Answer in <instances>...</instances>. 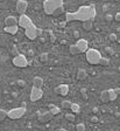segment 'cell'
Here are the masks:
<instances>
[{
    "label": "cell",
    "instance_id": "cell-1",
    "mask_svg": "<svg viewBox=\"0 0 120 131\" xmlns=\"http://www.w3.org/2000/svg\"><path fill=\"white\" fill-rule=\"evenodd\" d=\"M96 7L95 5L90 6H81L76 12H68L65 14V20L70 21H87V20H95L96 18Z\"/></svg>",
    "mask_w": 120,
    "mask_h": 131
},
{
    "label": "cell",
    "instance_id": "cell-2",
    "mask_svg": "<svg viewBox=\"0 0 120 131\" xmlns=\"http://www.w3.org/2000/svg\"><path fill=\"white\" fill-rule=\"evenodd\" d=\"M63 1H64V0H44L43 9H44V12H46V14L51 15L52 12L57 8V7L63 6Z\"/></svg>",
    "mask_w": 120,
    "mask_h": 131
},
{
    "label": "cell",
    "instance_id": "cell-3",
    "mask_svg": "<svg viewBox=\"0 0 120 131\" xmlns=\"http://www.w3.org/2000/svg\"><path fill=\"white\" fill-rule=\"evenodd\" d=\"M85 54H86V61L90 64H99V61L101 59V54L99 50L90 48L85 52Z\"/></svg>",
    "mask_w": 120,
    "mask_h": 131
},
{
    "label": "cell",
    "instance_id": "cell-4",
    "mask_svg": "<svg viewBox=\"0 0 120 131\" xmlns=\"http://www.w3.org/2000/svg\"><path fill=\"white\" fill-rule=\"evenodd\" d=\"M26 114V106H20V108H14L9 111H7V117L11 120H19L23 117Z\"/></svg>",
    "mask_w": 120,
    "mask_h": 131
},
{
    "label": "cell",
    "instance_id": "cell-5",
    "mask_svg": "<svg viewBox=\"0 0 120 131\" xmlns=\"http://www.w3.org/2000/svg\"><path fill=\"white\" fill-rule=\"evenodd\" d=\"M13 64L15 67L19 68H25L28 66V60L23 54H18L13 57Z\"/></svg>",
    "mask_w": 120,
    "mask_h": 131
},
{
    "label": "cell",
    "instance_id": "cell-6",
    "mask_svg": "<svg viewBox=\"0 0 120 131\" xmlns=\"http://www.w3.org/2000/svg\"><path fill=\"white\" fill-rule=\"evenodd\" d=\"M18 25L22 28H27V27H29V26L34 25V23L28 15H26V14H20V18L18 19Z\"/></svg>",
    "mask_w": 120,
    "mask_h": 131
},
{
    "label": "cell",
    "instance_id": "cell-7",
    "mask_svg": "<svg viewBox=\"0 0 120 131\" xmlns=\"http://www.w3.org/2000/svg\"><path fill=\"white\" fill-rule=\"evenodd\" d=\"M42 96H43L42 88H36V87L32 88V90H30V101L32 102H36V101L41 100Z\"/></svg>",
    "mask_w": 120,
    "mask_h": 131
},
{
    "label": "cell",
    "instance_id": "cell-8",
    "mask_svg": "<svg viewBox=\"0 0 120 131\" xmlns=\"http://www.w3.org/2000/svg\"><path fill=\"white\" fill-rule=\"evenodd\" d=\"M15 8H17V12L19 14H25L28 8V1L27 0H18Z\"/></svg>",
    "mask_w": 120,
    "mask_h": 131
},
{
    "label": "cell",
    "instance_id": "cell-9",
    "mask_svg": "<svg viewBox=\"0 0 120 131\" xmlns=\"http://www.w3.org/2000/svg\"><path fill=\"white\" fill-rule=\"evenodd\" d=\"M36 29H37V27H36L35 25H32V26H29V27H27L26 28V31H25L26 36H27L29 40H35L36 38H37Z\"/></svg>",
    "mask_w": 120,
    "mask_h": 131
},
{
    "label": "cell",
    "instance_id": "cell-10",
    "mask_svg": "<svg viewBox=\"0 0 120 131\" xmlns=\"http://www.w3.org/2000/svg\"><path fill=\"white\" fill-rule=\"evenodd\" d=\"M55 94L57 95H61V96H66L69 94V86L68 84H60L58 87L55 88Z\"/></svg>",
    "mask_w": 120,
    "mask_h": 131
},
{
    "label": "cell",
    "instance_id": "cell-11",
    "mask_svg": "<svg viewBox=\"0 0 120 131\" xmlns=\"http://www.w3.org/2000/svg\"><path fill=\"white\" fill-rule=\"evenodd\" d=\"M52 117V114L51 111H46V112H42V114H38V121L42 123H46V122H49Z\"/></svg>",
    "mask_w": 120,
    "mask_h": 131
},
{
    "label": "cell",
    "instance_id": "cell-12",
    "mask_svg": "<svg viewBox=\"0 0 120 131\" xmlns=\"http://www.w3.org/2000/svg\"><path fill=\"white\" fill-rule=\"evenodd\" d=\"M77 47L79 48V50H81V53H85L87 50V47H89V45H87V41L85 39H78V41H77Z\"/></svg>",
    "mask_w": 120,
    "mask_h": 131
},
{
    "label": "cell",
    "instance_id": "cell-13",
    "mask_svg": "<svg viewBox=\"0 0 120 131\" xmlns=\"http://www.w3.org/2000/svg\"><path fill=\"white\" fill-rule=\"evenodd\" d=\"M15 25H18V19L15 17L9 15V17H7L5 19V26L6 27H8V26H15Z\"/></svg>",
    "mask_w": 120,
    "mask_h": 131
},
{
    "label": "cell",
    "instance_id": "cell-14",
    "mask_svg": "<svg viewBox=\"0 0 120 131\" xmlns=\"http://www.w3.org/2000/svg\"><path fill=\"white\" fill-rule=\"evenodd\" d=\"M43 86V78L38 77V76H35L33 78V87H36V88H42Z\"/></svg>",
    "mask_w": 120,
    "mask_h": 131
},
{
    "label": "cell",
    "instance_id": "cell-15",
    "mask_svg": "<svg viewBox=\"0 0 120 131\" xmlns=\"http://www.w3.org/2000/svg\"><path fill=\"white\" fill-rule=\"evenodd\" d=\"M5 32L6 33H8V34H17L18 31H19V27H18V25L15 26H8V27H6L5 26Z\"/></svg>",
    "mask_w": 120,
    "mask_h": 131
},
{
    "label": "cell",
    "instance_id": "cell-16",
    "mask_svg": "<svg viewBox=\"0 0 120 131\" xmlns=\"http://www.w3.org/2000/svg\"><path fill=\"white\" fill-rule=\"evenodd\" d=\"M87 76L86 74V70L85 69H78V72H77V80H79V81H82V80H85Z\"/></svg>",
    "mask_w": 120,
    "mask_h": 131
},
{
    "label": "cell",
    "instance_id": "cell-17",
    "mask_svg": "<svg viewBox=\"0 0 120 131\" xmlns=\"http://www.w3.org/2000/svg\"><path fill=\"white\" fill-rule=\"evenodd\" d=\"M100 100H101V102H104V103H107V102H110L109 90H104V91H101V94H100Z\"/></svg>",
    "mask_w": 120,
    "mask_h": 131
},
{
    "label": "cell",
    "instance_id": "cell-18",
    "mask_svg": "<svg viewBox=\"0 0 120 131\" xmlns=\"http://www.w3.org/2000/svg\"><path fill=\"white\" fill-rule=\"evenodd\" d=\"M69 52H70L71 55H78V54H81V50L77 47V45H71L69 47Z\"/></svg>",
    "mask_w": 120,
    "mask_h": 131
},
{
    "label": "cell",
    "instance_id": "cell-19",
    "mask_svg": "<svg viewBox=\"0 0 120 131\" xmlns=\"http://www.w3.org/2000/svg\"><path fill=\"white\" fill-rule=\"evenodd\" d=\"M93 27V21L92 20H87V21H84L83 22V28L85 31H91Z\"/></svg>",
    "mask_w": 120,
    "mask_h": 131
},
{
    "label": "cell",
    "instance_id": "cell-20",
    "mask_svg": "<svg viewBox=\"0 0 120 131\" xmlns=\"http://www.w3.org/2000/svg\"><path fill=\"white\" fill-rule=\"evenodd\" d=\"M49 108H50V111H51L52 116H56V115H58V114L61 112V109L57 108L56 105H54V104H50Z\"/></svg>",
    "mask_w": 120,
    "mask_h": 131
},
{
    "label": "cell",
    "instance_id": "cell-21",
    "mask_svg": "<svg viewBox=\"0 0 120 131\" xmlns=\"http://www.w3.org/2000/svg\"><path fill=\"white\" fill-rule=\"evenodd\" d=\"M70 109L74 114H79V112H81V106H79V104H77V103H71Z\"/></svg>",
    "mask_w": 120,
    "mask_h": 131
},
{
    "label": "cell",
    "instance_id": "cell-22",
    "mask_svg": "<svg viewBox=\"0 0 120 131\" xmlns=\"http://www.w3.org/2000/svg\"><path fill=\"white\" fill-rule=\"evenodd\" d=\"M109 95H110V101H114L118 97V94L115 92L114 89H109Z\"/></svg>",
    "mask_w": 120,
    "mask_h": 131
},
{
    "label": "cell",
    "instance_id": "cell-23",
    "mask_svg": "<svg viewBox=\"0 0 120 131\" xmlns=\"http://www.w3.org/2000/svg\"><path fill=\"white\" fill-rule=\"evenodd\" d=\"M64 12V8H63V6H60V7H57V8L55 9L54 12H52L51 15H54V17H58V15H61V14Z\"/></svg>",
    "mask_w": 120,
    "mask_h": 131
},
{
    "label": "cell",
    "instance_id": "cell-24",
    "mask_svg": "<svg viewBox=\"0 0 120 131\" xmlns=\"http://www.w3.org/2000/svg\"><path fill=\"white\" fill-rule=\"evenodd\" d=\"M99 64H100V66H104V67H105V66H109L110 64V59L109 57H103V56H101L100 61H99Z\"/></svg>",
    "mask_w": 120,
    "mask_h": 131
},
{
    "label": "cell",
    "instance_id": "cell-25",
    "mask_svg": "<svg viewBox=\"0 0 120 131\" xmlns=\"http://www.w3.org/2000/svg\"><path fill=\"white\" fill-rule=\"evenodd\" d=\"M71 103H72V102H70V101H63L62 103H61V105H62L63 109H70Z\"/></svg>",
    "mask_w": 120,
    "mask_h": 131
},
{
    "label": "cell",
    "instance_id": "cell-26",
    "mask_svg": "<svg viewBox=\"0 0 120 131\" xmlns=\"http://www.w3.org/2000/svg\"><path fill=\"white\" fill-rule=\"evenodd\" d=\"M6 117H7V111L4 109H0V122H3Z\"/></svg>",
    "mask_w": 120,
    "mask_h": 131
},
{
    "label": "cell",
    "instance_id": "cell-27",
    "mask_svg": "<svg viewBox=\"0 0 120 131\" xmlns=\"http://www.w3.org/2000/svg\"><path fill=\"white\" fill-rule=\"evenodd\" d=\"M40 60H41V62L46 63V62L48 61V54H47V53H42L41 55H40Z\"/></svg>",
    "mask_w": 120,
    "mask_h": 131
},
{
    "label": "cell",
    "instance_id": "cell-28",
    "mask_svg": "<svg viewBox=\"0 0 120 131\" xmlns=\"http://www.w3.org/2000/svg\"><path fill=\"white\" fill-rule=\"evenodd\" d=\"M65 118L70 122H75V114H65Z\"/></svg>",
    "mask_w": 120,
    "mask_h": 131
},
{
    "label": "cell",
    "instance_id": "cell-29",
    "mask_svg": "<svg viewBox=\"0 0 120 131\" xmlns=\"http://www.w3.org/2000/svg\"><path fill=\"white\" fill-rule=\"evenodd\" d=\"M76 130L77 131H84L85 130V125L83 124V123H78L76 125Z\"/></svg>",
    "mask_w": 120,
    "mask_h": 131
},
{
    "label": "cell",
    "instance_id": "cell-30",
    "mask_svg": "<svg viewBox=\"0 0 120 131\" xmlns=\"http://www.w3.org/2000/svg\"><path fill=\"white\" fill-rule=\"evenodd\" d=\"M81 94H82L83 100L86 101L87 100V94H86V89H85V88H82V89H81Z\"/></svg>",
    "mask_w": 120,
    "mask_h": 131
},
{
    "label": "cell",
    "instance_id": "cell-31",
    "mask_svg": "<svg viewBox=\"0 0 120 131\" xmlns=\"http://www.w3.org/2000/svg\"><path fill=\"white\" fill-rule=\"evenodd\" d=\"M105 52H106V54H107L109 56L113 55V49H112L111 47H106V48H105Z\"/></svg>",
    "mask_w": 120,
    "mask_h": 131
},
{
    "label": "cell",
    "instance_id": "cell-32",
    "mask_svg": "<svg viewBox=\"0 0 120 131\" xmlns=\"http://www.w3.org/2000/svg\"><path fill=\"white\" fill-rule=\"evenodd\" d=\"M117 39H118L117 34H111V35H110V41L115 42V41H117Z\"/></svg>",
    "mask_w": 120,
    "mask_h": 131
},
{
    "label": "cell",
    "instance_id": "cell-33",
    "mask_svg": "<svg viewBox=\"0 0 120 131\" xmlns=\"http://www.w3.org/2000/svg\"><path fill=\"white\" fill-rule=\"evenodd\" d=\"M17 83H18V86H19L20 88H25V87H26V82H25V81H22V80H19V81H18Z\"/></svg>",
    "mask_w": 120,
    "mask_h": 131
},
{
    "label": "cell",
    "instance_id": "cell-34",
    "mask_svg": "<svg viewBox=\"0 0 120 131\" xmlns=\"http://www.w3.org/2000/svg\"><path fill=\"white\" fill-rule=\"evenodd\" d=\"M11 52H12V54H13L14 56H15V55H18V54H19V52H18V48L15 47V46H14V47H12Z\"/></svg>",
    "mask_w": 120,
    "mask_h": 131
},
{
    "label": "cell",
    "instance_id": "cell-35",
    "mask_svg": "<svg viewBox=\"0 0 120 131\" xmlns=\"http://www.w3.org/2000/svg\"><path fill=\"white\" fill-rule=\"evenodd\" d=\"M66 23H68V21H62V22H60V27L61 28H65V26H66Z\"/></svg>",
    "mask_w": 120,
    "mask_h": 131
},
{
    "label": "cell",
    "instance_id": "cell-36",
    "mask_svg": "<svg viewBox=\"0 0 120 131\" xmlns=\"http://www.w3.org/2000/svg\"><path fill=\"white\" fill-rule=\"evenodd\" d=\"M55 41H56V36H55L54 34H50V42H51V43H54Z\"/></svg>",
    "mask_w": 120,
    "mask_h": 131
},
{
    "label": "cell",
    "instance_id": "cell-37",
    "mask_svg": "<svg viewBox=\"0 0 120 131\" xmlns=\"http://www.w3.org/2000/svg\"><path fill=\"white\" fill-rule=\"evenodd\" d=\"M114 20H115V21H118V22H120V12L114 15Z\"/></svg>",
    "mask_w": 120,
    "mask_h": 131
},
{
    "label": "cell",
    "instance_id": "cell-38",
    "mask_svg": "<svg viewBox=\"0 0 120 131\" xmlns=\"http://www.w3.org/2000/svg\"><path fill=\"white\" fill-rule=\"evenodd\" d=\"M112 18H113V17H112L111 14H107V15H106V21H112V20H113Z\"/></svg>",
    "mask_w": 120,
    "mask_h": 131
},
{
    "label": "cell",
    "instance_id": "cell-39",
    "mask_svg": "<svg viewBox=\"0 0 120 131\" xmlns=\"http://www.w3.org/2000/svg\"><path fill=\"white\" fill-rule=\"evenodd\" d=\"M36 33H37V36H41L42 35V29L41 28H37V29H36Z\"/></svg>",
    "mask_w": 120,
    "mask_h": 131
},
{
    "label": "cell",
    "instance_id": "cell-40",
    "mask_svg": "<svg viewBox=\"0 0 120 131\" xmlns=\"http://www.w3.org/2000/svg\"><path fill=\"white\" fill-rule=\"evenodd\" d=\"M74 35H75V38H79V32L78 31H75L74 32Z\"/></svg>",
    "mask_w": 120,
    "mask_h": 131
},
{
    "label": "cell",
    "instance_id": "cell-41",
    "mask_svg": "<svg viewBox=\"0 0 120 131\" xmlns=\"http://www.w3.org/2000/svg\"><path fill=\"white\" fill-rule=\"evenodd\" d=\"M91 121H92L93 123H97V122H98V118H97V117H92V118H91Z\"/></svg>",
    "mask_w": 120,
    "mask_h": 131
},
{
    "label": "cell",
    "instance_id": "cell-42",
    "mask_svg": "<svg viewBox=\"0 0 120 131\" xmlns=\"http://www.w3.org/2000/svg\"><path fill=\"white\" fill-rule=\"evenodd\" d=\"M114 90H115V92H117L118 95H119V94H120V89H119V88H118V89H114Z\"/></svg>",
    "mask_w": 120,
    "mask_h": 131
}]
</instances>
